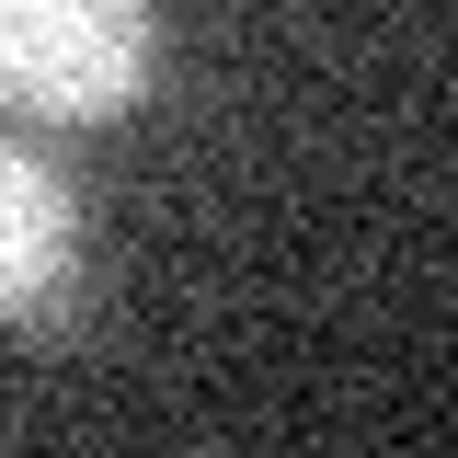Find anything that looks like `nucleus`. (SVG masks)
Listing matches in <instances>:
<instances>
[{
	"mask_svg": "<svg viewBox=\"0 0 458 458\" xmlns=\"http://www.w3.org/2000/svg\"><path fill=\"white\" fill-rule=\"evenodd\" d=\"M69 241H81L69 183H57L35 149L0 138V321H35L57 286H69Z\"/></svg>",
	"mask_w": 458,
	"mask_h": 458,
	"instance_id": "f03ea898",
	"label": "nucleus"
},
{
	"mask_svg": "<svg viewBox=\"0 0 458 458\" xmlns=\"http://www.w3.org/2000/svg\"><path fill=\"white\" fill-rule=\"evenodd\" d=\"M161 57V12L149 0H0V104L23 114H92L138 104Z\"/></svg>",
	"mask_w": 458,
	"mask_h": 458,
	"instance_id": "f257e3e1",
	"label": "nucleus"
}]
</instances>
